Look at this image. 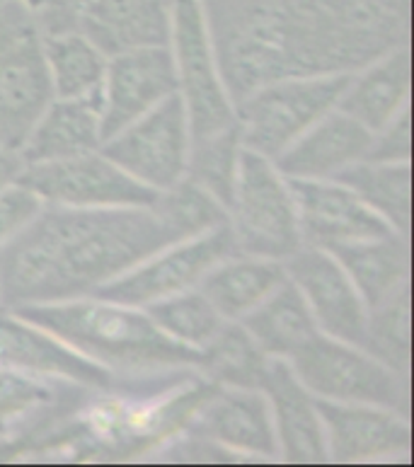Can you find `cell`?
Segmentation results:
<instances>
[{
    "label": "cell",
    "mask_w": 414,
    "mask_h": 467,
    "mask_svg": "<svg viewBox=\"0 0 414 467\" xmlns=\"http://www.w3.org/2000/svg\"><path fill=\"white\" fill-rule=\"evenodd\" d=\"M233 105L281 78L354 73L408 47L409 0H206Z\"/></svg>",
    "instance_id": "obj_1"
},
{
    "label": "cell",
    "mask_w": 414,
    "mask_h": 467,
    "mask_svg": "<svg viewBox=\"0 0 414 467\" xmlns=\"http://www.w3.org/2000/svg\"><path fill=\"white\" fill-rule=\"evenodd\" d=\"M172 243L177 237L150 206H44L20 235L0 244V306L85 298Z\"/></svg>",
    "instance_id": "obj_2"
},
{
    "label": "cell",
    "mask_w": 414,
    "mask_h": 467,
    "mask_svg": "<svg viewBox=\"0 0 414 467\" xmlns=\"http://www.w3.org/2000/svg\"><path fill=\"white\" fill-rule=\"evenodd\" d=\"M10 313L57 335L78 354L112 373L150 378L199 366V351L170 339L143 307L85 296L20 306Z\"/></svg>",
    "instance_id": "obj_3"
},
{
    "label": "cell",
    "mask_w": 414,
    "mask_h": 467,
    "mask_svg": "<svg viewBox=\"0 0 414 467\" xmlns=\"http://www.w3.org/2000/svg\"><path fill=\"white\" fill-rule=\"evenodd\" d=\"M54 99L44 29L27 0H0V146L20 150Z\"/></svg>",
    "instance_id": "obj_4"
},
{
    "label": "cell",
    "mask_w": 414,
    "mask_h": 467,
    "mask_svg": "<svg viewBox=\"0 0 414 467\" xmlns=\"http://www.w3.org/2000/svg\"><path fill=\"white\" fill-rule=\"evenodd\" d=\"M351 76L354 73L281 78L245 95L235 105L243 148L269 161L279 158L316 121L337 109Z\"/></svg>",
    "instance_id": "obj_5"
},
{
    "label": "cell",
    "mask_w": 414,
    "mask_h": 467,
    "mask_svg": "<svg viewBox=\"0 0 414 467\" xmlns=\"http://www.w3.org/2000/svg\"><path fill=\"white\" fill-rule=\"evenodd\" d=\"M288 363L313 398L383 407L409 419V378L390 370L361 347L317 332Z\"/></svg>",
    "instance_id": "obj_6"
},
{
    "label": "cell",
    "mask_w": 414,
    "mask_h": 467,
    "mask_svg": "<svg viewBox=\"0 0 414 467\" xmlns=\"http://www.w3.org/2000/svg\"><path fill=\"white\" fill-rule=\"evenodd\" d=\"M228 231L238 254L284 259L303 244L295 203L274 162L243 148L228 206Z\"/></svg>",
    "instance_id": "obj_7"
},
{
    "label": "cell",
    "mask_w": 414,
    "mask_h": 467,
    "mask_svg": "<svg viewBox=\"0 0 414 467\" xmlns=\"http://www.w3.org/2000/svg\"><path fill=\"white\" fill-rule=\"evenodd\" d=\"M177 92L190 119L191 140L235 124V105L225 90L211 39L206 0H170V39Z\"/></svg>",
    "instance_id": "obj_8"
},
{
    "label": "cell",
    "mask_w": 414,
    "mask_h": 467,
    "mask_svg": "<svg viewBox=\"0 0 414 467\" xmlns=\"http://www.w3.org/2000/svg\"><path fill=\"white\" fill-rule=\"evenodd\" d=\"M17 182L27 184L47 206L66 209L153 206L158 196V192L124 172L99 148L61 161L25 165Z\"/></svg>",
    "instance_id": "obj_9"
},
{
    "label": "cell",
    "mask_w": 414,
    "mask_h": 467,
    "mask_svg": "<svg viewBox=\"0 0 414 467\" xmlns=\"http://www.w3.org/2000/svg\"><path fill=\"white\" fill-rule=\"evenodd\" d=\"M190 148L191 131L187 109L180 92H172L150 112L107 139L99 150L140 184L162 192L184 177Z\"/></svg>",
    "instance_id": "obj_10"
},
{
    "label": "cell",
    "mask_w": 414,
    "mask_h": 467,
    "mask_svg": "<svg viewBox=\"0 0 414 467\" xmlns=\"http://www.w3.org/2000/svg\"><path fill=\"white\" fill-rule=\"evenodd\" d=\"M235 252L238 250L233 244L228 225H221L204 235L162 247L160 252L131 266L129 272L119 274L117 279L102 284L92 296L119 306L148 307L175 293L197 288L218 262H223Z\"/></svg>",
    "instance_id": "obj_11"
},
{
    "label": "cell",
    "mask_w": 414,
    "mask_h": 467,
    "mask_svg": "<svg viewBox=\"0 0 414 467\" xmlns=\"http://www.w3.org/2000/svg\"><path fill=\"white\" fill-rule=\"evenodd\" d=\"M172 92H177V73L168 44L136 47L107 57L105 78L99 88L102 143L150 112Z\"/></svg>",
    "instance_id": "obj_12"
},
{
    "label": "cell",
    "mask_w": 414,
    "mask_h": 467,
    "mask_svg": "<svg viewBox=\"0 0 414 467\" xmlns=\"http://www.w3.org/2000/svg\"><path fill=\"white\" fill-rule=\"evenodd\" d=\"M288 281L308 303L317 329L339 342L361 347L368 322V307L354 288L337 259L323 247L301 244L284 259Z\"/></svg>",
    "instance_id": "obj_13"
},
{
    "label": "cell",
    "mask_w": 414,
    "mask_h": 467,
    "mask_svg": "<svg viewBox=\"0 0 414 467\" xmlns=\"http://www.w3.org/2000/svg\"><path fill=\"white\" fill-rule=\"evenodd\" d=\"M303 244L330 250L335 244L398 235L351 189L335 180H288Z\"/></svg>",
    "instance_id": "obj_14"
},
{
    "label": "cell",
    "mask_w": 414,
    "mask_h": 467,
    "mask_svg": "<svg viewBox=\"0 0 414 467\" xmlns=\"http://www.w3.org/2000/svg\"><path fill=\"white\" fill-rule=\"evenodd\" d=\"M327 443V458L337 465L378 462L409 453V419L393 410L345 405L316 398Z\"/></svg>",
    "instance_id": "obj_15"
},
{
    "label": "cell",
    "mask_w": 414,
    "mask_h": 467,
    "mask_svg": "<svg viewBox=\"0 0 414 467\" xmlns=\"http://www.w3.org/2000/svg\"><path fill=\"white\" fill-rule=\"evenodd\" d=\"M260 390L274 419L279 458L288 465H327V443L316 398L295 378L286 358H269Z\"/></svg>",
    "instance_id": "obj_16"
},
{
    "label": "cell",
    "mask_w": 414,
    "mask_h": 467,
    "mask_svg": "<svg viewBox=\"0 0 414 467\" xmlns=\"http://www.w3.org/2000/svg\"><path fill=\"white\" fill-rule=\"evenodd\" d=\"M194 433L243 458H279L272 407L254 388H216L204 400Z\"/></svg>",
    "instance_id": "obj_17"
},
{
    "label": "cell",
    "mask_w": 414,
    "mask_h": 467,
    "mask_svg": "<svg viewBox=\"0 0 414 467\" xmlns=\"http://www.w3.org/2000/svg\"><path fill=\"white\" fill-rule=\"evenodd\" d=\"M0 366L36 376L64 378L83 388H112L114 373L78 354L57 335L7 310L0 315Z\"/></svg>",
    "instance_id": "obj_18"
},
{
    "label": "cell",
    "mask_w": 414,
    "mask_h": 467,
    "mask_svg": "<svg viewBox=\"0 0 414 467\" xmlns=\"http://www.w3.org/2000/svg\"><path fill=\"white\" fill-rule=\"evenodd\" d=\"M371 139L373 133L357 119L332 109L272 162L288 180H335L342 170L366 161Z\"/></svg>",
    "instance_id": "obj_19"
},
{
    "label": "cell",
    "mask_w": 414,
    "mask_h": 467,
    "mask_svg": "<svg viewBox=\"0 0 414 467\" xmlns=\"http://www.w3.org/2000/svg\"><path fill=\"white\" fill-rule=\"evenodd\" d=\"M76 27L107 57L170 39V0H83Z\"/></svg>",
    "instance_id": "obj_20"
},
{
    "label": "cell",
    "mask_w": 414,
    "mask_h": 467,
    "mask_svg": "<svg viewBox=\"0 0 414 467\" xmlns=\"http://www.w3.org/2000/svg\"><path fill=\"white\" fill-rule=\"evenodd\" d=\"M102 146V99L88 98H54L44 114L32 126L27 140L22 143L20 155L25 165L70 158L90 153Z\"/></svg>",
    "instance_id": "obj_21"
},
{
    "label": "cell",
    "mask_w": 414,
    "mask_h": 467,
    "mask_svg": "<svg viewBox=\"0 0 414 467\" xmlns=\"http://www.w3.org/2000/svg\"><path fill=\"white\" fill-rule=\"evenodd\" d=\"M405 107H409V51L398 47L354 70L337 109L376 133Z\"/></svg>",
    "instance_id": "obj_22"
},
{
    "label": "cell",
    "mask_w": 414,
    "mask_h": 467,
    "mask_svg": "<svg viewBox=\"0 0 414 467\" xmlns=\"http://www.w3.org/2000/svg\"><path fill=\"white\" fill-rule=\"evenodd\" d=\"M286 279V266L281 259L235 252L223 262H218L197 288L223 315V320L240 322Z\"/></svg>",
    "instance_id": "obj_23"
},
{
    "label": "cell",
    "mask_w": 414,
    "mask_h": 467,
    "mask_svg": "<svg viewBox=\"0 0 414 467\" xmlns=\"http://www.w3.org/2000/svg\"><path fill=\"white\" fill-rule=\"evenodd\" d=\"M337 259L368 310L409 284L408 237L386 235L335 244L327 250Z\"/></svg>",
    "instance_id": "obj_24"
},
{
    "label": "cell",
    "mask_w": 414,
    "mask_h": 467,
    "mask_svg": "<svg viewBox=\"0 0 414 467\" xmlns=\"http://www.w3.org/2000/svg\"><path fill=\"white\" fill-rule=\"evenodd\" d=\"M240 325L269 358L286 361L320 332L305 298L288 279L262 300L253 313H247Z\"/></svg>",
    "instance_id": "obj_25"
},
{
    "label": "cell",
    "mask_w": 414,
    "mask_h": 467,
    "mask_svg": "<svg viewBox=\"0 0 414 467\" xmlns=\"http://www.w3.org/2000/svg\"><path fill=\"white\" fill-rule=\"evenodd\" d=\"M44 57L54 98H88L102 88L107 54L80 29L47 32Z\"/></svg>",
    "instance_id": "obj_26"
},
{
    "label": "cell",
    "mask_w": 414,
    "mask_h": 467,
    "mask_svg": "<svg viewBox=\"0 0 414 467\" xmlns=\"http://www.w3.org/2000/svg\"><path fill=\"white\" fill-rule=\"evenodd\" d=\"M409 162H354L335 182L351 189L398 235L409 237Z\"/></svg>",
    "instance_id": "obj_27"
},
{
    "label": "cell",
    "mask_w": 414,
    "mask_h": 467,
    "mask_svg": "<svg viewBox=\"0 0 414 467\" xmlns=\"http://www.w3.org/2000/svg\"><path fill=\"white\" fill-rule=\"evenodd\" d=\"M267 363L269 356L254 344L240 322H225L221 332L199 351L197 368L225 388L260 390Z\"/></svg>",
    "instance_id": "obj_28"
},
{
    "label": "cell",
    "mask_w": 414,
    "mask_h": 467,
    "mask_svg": "<svg viewBox=\"0 0 414 467\" xmlns=\"http://www.w3.org/2000/svg\"><path fill=\"white\" fill-rule=\"evenodd\" d=\"M150 209L160 218L162 225L177 237V243L228 225V209L223 203L187 177H182L170 189L158 192Z\"/></svg>",
    "instance_id": "obj_29"
},
{
    "label": "cell",
    "mask_w": 414,
    "mask_h": 467,
    "mask_svg": "<svg viewBox=\"0 0 414 467\" xmlns=\"http://www.w3.org/2000/svg\"><path fill=\"white\" fill-rule=\"evenodd\" d=\"M240 155H243V140H240L238 124H233L223 131L191 140L184 177L209 192L228 209L238 180Z\"/></svg>",
    "instance_id": "obj_30"
},
{
    "label": "cell",
    "mask_w": 414,
    "mask_h": 467,
    "mask_svg": "<svg viewBox=\"0 0 414 467\" xmlns=\"http://www.w3.org/2000/svg\"><path fill=\"white\" fill-rule=\"evenodd\" d=\"M143 310L170 339L197 351L204 349L228 322L199 288L175 293Z\"/></svg>",
    "instance_id": "obj_31"
},
{
    "label": "cell",
    "mask_w": 414,
    "mask_h": 467,
    "mask_svg": "<svg viewBox=\"0 0 414 467\" xmlns=\"http://www.w3.org/2000/svg\"><path fill=\"white\" fill-rule=\"evenodd\" d=\"M361 349L409 378V284L368 310Z\"/></svg>",
    "instance_id": "obj_32"
},
{
    "label": "cell",
    "mask_w": 414,
    "mask_h": 467,
    "mask_svg": "<svg viewBox=\"0 0 414 467\" xmlns=\"http://www.w3.org/2000/svg\"><path fill=\"white\" fill-rule=\"evenodd\" d=\"M47 203L22 182L0 189V244L20 235L35 221Z\"/></svg>",
    "instance_id": "obj_33"
},
{
    "label": "cell",
    "mask_w": 414,
    "mask_h": 467,
    "mask_svg": "<svg viewBox=\"0 0 414 467\" xmlns=\"http://www.w3.org/2000/svg\"><path fill=\"white\" fill-rule=\"evenodd\" d=\"M44 402H49V390H44L42 385L29 378H22L20 370L0 366V421H7Z\"/></svg>",
    "instance_id": "obj_34"
},
{
    "label": "cell",
    "mask_w": 414,
    "mask_h": 467,
    "mask_svg": "<svg viewBox=\"0 0 414 467\" xmlns=\"http://www.w3.org/2000/svg\"><path fill=\"white\" fill-rule=\"evenodd\" d=\"M409 107H405L398 117L373 133L371 148L366 161L373 162H409Z\"/></svg>",
    "instance_id": "obj_35"
},
{
    "label": "cell",
    "mask_w": 414,
    "mask_h": 467,
    "mask_svg": "<svg viewBox=\"0 0 414 467\" xmlns=\"http://www.w3.org/2000/svg\"><path fill=\"white\" fill-rule=\"evenodd\" d=\"M35 7L36 17L42 22L44 35L47 32H64V29H78V7L83 0H27Z\"/></svg>",
    "instance_id": "obj_36"
},
{
    "label": "cell",
    "mask_w": 414,
    "mask_h": 467,
    "mask_svg": "<svg viewBox=\"0 0 414 467\" xmlns=\"http://www.w3.org/2000/svg\"><path fill=\"white\" fill-rule=\"evenodd\" d=\"M22 170H25V161H22L20 150L0 146V189H5L7 184L17 182Z\"/></svg>",
    "instance_id": "obj_37"
}]
</instances>
